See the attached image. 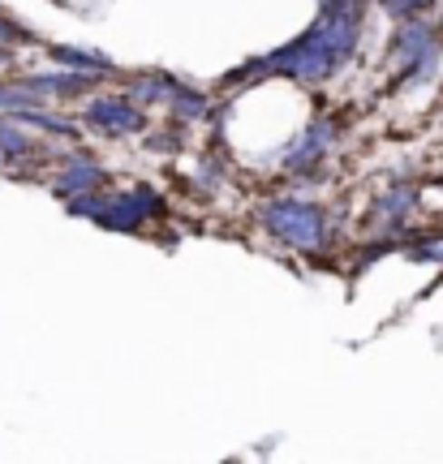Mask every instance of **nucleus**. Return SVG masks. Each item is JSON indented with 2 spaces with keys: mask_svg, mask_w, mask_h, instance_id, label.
I'll return each mask as SVG.
<instances>
[{
  "mask_svg": "<svg viewBox=\"0 0 443 464\" xmlns=\"http://www.w3.org/2000/svg\"><path fill=\"white\" fill-rule=\"evenodd\" d=\"M263 219L276 228V237L289 241V246H301V249L323 246V211H319L314 202H297V198L271 202L263 211Z\"/></svg>",
  "mask_w": 443,
  "mask_h": 464,
  "instance_id": "obj_1",
  "label": "nucleus"
},
{
  "mask_svg": "<svg viewBox=\"0 0 443 464\" xmlns=\"http://www.w3.org/2000/svg\"><path fill=\"white\" fill-rule=\"evenodd\" d=\"M160 211V198L151 194V189H133V194H125V198H103V207H99V224L103 228H116V232H130L133 224H143L147 216H155Z\"/></svg>",
  "mask_w": 443,
  "mask_h": 464,
  "instance_id": "obj_2",
  "label": "nucleus"
},
{
  "mask_svg": "<svg viewBox=\"0 0 443 464\" xmlns=\"http://www.w3.org/2000/svg\"><path fill=\"white\" fill-rule=\"evenodd\" d=\"M86 121L91 125H103V133H133L143 130V112L130 108L125 100H95L86 108Z\"/></svg>",
  "mask_w": 443,
  "mask_h": 464,
  "instance_id": "obj_3",
  "label": "nucleus"
},
{
  "mask_svg": "<svg viewBox=\"0 0 443 464\" xmlns=\"http://www.w3.org/2000/svg\"><path fill=\"white\" fill-rule=\"evenodd\" d=\"M331 142V121H319V125H310V133L301 138L293 147V155H289V168H301V164H314L323 150H328Z\"/></svg>",
  "mask_w": 443,
  "mask_h": 464,
  "instance_id": "obj_4",
  "label": "nucleus"
},
{
  "mask_svg": "<svg viewBox=\"0 0 443 464\" xmlns=\"http://www.w3.org/2000/svg\"><path fill=\"white\" fill-rule=\"evenodd\" d=\"M99 181H103V172H99L95 164H74L65 177L56 181V189H61V194H69V198H83V194H91Z\"/></svg>",
  "mask_w": 443,
  "mask_h": 464,
  "instance_id": "obj_5",
  "label": "nucleus"
},
{
  "mask_svg": "<svg viewBox=\"0 0 443 464\" xmlns=\"http://www.w3.org/2000/svg\"><path fill=\"white\" fill-rule=\"evenodd\" d=\"M430 0H388V9H392L396 17H409V14H418V9H427Z\"/></svg>",
  "mask_w": 443,
  "mask_h": 464,
  "instance_id": "obj_6",
  "label": "nucleus"
}]
</instances>
